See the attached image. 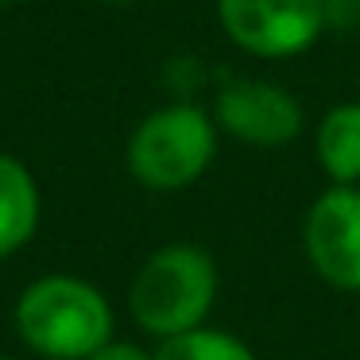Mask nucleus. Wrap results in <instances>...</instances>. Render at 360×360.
<instances>
[{
  "mask_svg": "<svg viewBox=\"0 0 360 360\" xmlns=\"http://www.w3.org/2000/svg\"><path fill=\"white\" fill-rule=\"evenodd\" d=\"M20 341L43 360H86L117 337V314L97 283L70 271L32 279L12 306Z\"/></svg>",
  "mask_w": 360,
  "mask_h": 360,
  "instance_id": "f257e3e1",
  "label": "nucleus"
},
{
  "mask_svg": "<svg viewBox=\"0 0 360 360\" xmlns=\"http://www.w3.org/2000/svg\"><path fill=\"white\" fill-rule=\"evenodd\" d=\"M221 275L217 259L194 240L159 244L128 283V314L155 341L210 326Z\"/></svg>",
  "mask_w": 360,
  "mask_h": 360,
  "instance_id": "f03ea898",
  "label": "nucleus"
},
{
  "mask_svg": "<svg viewBox=\"0 0 360 360\" xmlns=\"http://www.w3.org/2000/svg\"><path fill=\"white\" fill-rule=\"evenodd\" d=\"M221 148V128L210 109L194 101H171L151 109L128 132V174L151 194H179L205 179Z\"/></svg>",
  "mask_w": 360,
  "mask_h": 360,
  "instance_id": "7ed1b4c3",
  "label": "nucleus"
},
{
  "mask_svg": "<svg viewBox=\"0 0 360 360\" xmlns=\"http://www.w3.org/2000/svg\"><path fill=\"white\" fill-rule=\"evenodd\" d=\"M217 24L252 58L306 55L329 32L326 0H217Z\"/></svg>",
  "mask_w": 360,
  "mask_h": 360,
  "instance_id": "20e7f679",
  "label": "nucleus"
},
{
  "mask_svg": "<svg viewBox=\"0 0 360 360\" xmlns=\"http://www.w3.org/2000/svg\"><path fill=\"white\" fill-rule=\"evenodd\" d=\"M213 120L221 136L248 148H287L302 136L306 112L287 86L267 78H233L213 97Z\"/></svg>",
  "mask_w": 360,
  "mask_h": 360,
  "instance_id": "39448f33",
  "label": "nucleus"
},
{
  "mask_svg": "<svg viewBox=\"0 0 360 360\" xmlns=\"http://www.w3.org/2000/svg\"><path fill=\"white\" fill-rule=\"evenodd\" d=\"M302 252L326 287L360 295V186H326L302 217Z\"/></svg>",
  "mask_w": 360,
  "mask_h": 360,
  "instance_id": "423d86ee",
  "label": "nucleus"
},
{
  "mask_svg": "<svg viewBox=\"0 0 360 360\" xmlns=\"http://www.w3.org/2000/svg\"><path fill=\"white\" fill-rule=\"evenodd\" d=\"M43 221V190L32 167L12 151H0V259L24 252Z\"/></svg>",
  "mask_w": 360,
  "mask_h": 360,
  "instance_id": "0eeeda50",
  "label": "nucleus"
},
{
  "mask_svg": "<svg viewBox=\"0 0 360 360\" xmlns=\"http://www.w3.org/2000/svg\"><path fill=\"white\" fill-rule=\"evenodd\" d=\"M314 159L333 186H360V101L321 112L314 128Z\"/></svg>",
  "mask_w": 360,
  "mask_h": 360,
  "instance_id": "6e6552de",
  "label": "nucleus"
},
{
  "mask_svg": "<svg viewBox=\"0 0 360 360\" xmlns=\"http://www.w3.org/2000/svg\"><path fill=\"white\" fill-rule=\"evenodd\" d=\"M155 360H259L236 333L217 326H198L190 333L155 341Z\"/></svg>",
  "mask_w": 360,
  "mask_h": 360,
  "instance_id": "1a4fd4ad",
  "label": "nucleus"
},
{
  "mask_svg": "<svg viewBox=\"0 0 360 360\" xmlns=\"http://www.w3.org/2000/svg\"><path fill=\"white\" fill-rule=\"evenodd\" d=\"M86 360H155V349H143L140 341H128V337H109Z\"/></svg>",
  "mask_w": 360,
  "mask_h": 360,
  "instance_id": "9d476101",
  "label": "nucleus"
},
{
  "mask_svg": "<svg viewBox=\"0 0 360 360\" xmlns=\"http://www.w3.org/2000/svg\"><path fill=\"white\" fill-rule=\"evenodd\" d=\"M329 27H349L360 20V0H326Z\"/></svg>",
  "mask_w": 360,
  "mask_h": 360,
  "instance_id": "9b49d317",
  "label": "nucleus"
},
{
  "mask_svg": "<svg viewBox=\"0 0 360 360\" xmlns=\"http://www.w3.org/2000/svg\"><path fill=\"white\" fill-rule=\"evenodd\" d=\"M4 4H16V0H0V8H4Z\"/></svg>",
  "mask_w": 360,
  "mask_h": 360,
  "instance_id": "f8f14e48",
  "label": "nucleus"
},
{
  "mask_svg": "<svg viewBox=\"0 0 360 360\" xmlns=\"http://www.w3.org/2000/svg\"><path fill=\"white\" fill-rule=\"evenodd\" d=\"M109 4H128V0H109Z\"/></svg>",
  "mask_w": 360,
  "mask_h": 360,
  "instance_id": "ddd939ff",
  "label": "nucleus"
},
{
  "mask_svg": "<svg viewBox=\"0 0 360 360\" xmlns=\"http://www.w3.org/2000/svg\"><path fill=\"white\" fill-rule=\"evenodd\" d=\"M0 360H16V356H0Z\"/></svg>",
  "mask_w": 360,
  "mask_h": 360,
  "instance_id": "4468645a",
  "label": "nucleus"
}]
</instances>
